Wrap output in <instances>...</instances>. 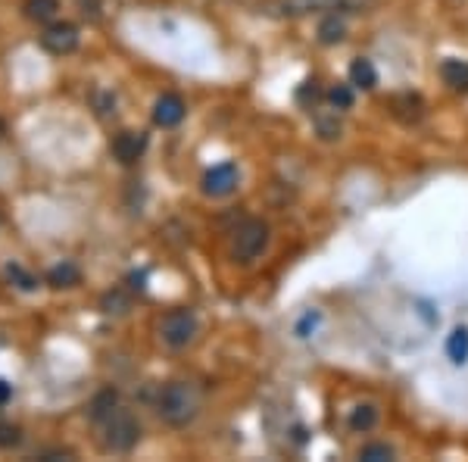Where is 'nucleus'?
I'll return each mask as SVG.
<instances>
[{
	"label": "nucleus",
	"mask_w": 468,
	"mask_h": 462,
	"mask_svg": "<svg viewBox=\"0 0 468 462\" xmlns=\"http://www.w3.org/2000/svg\"><path fill=\"white\" fill-rule=\"evenodd\" d=\"M203 397L191 382H169L156 397V416L172 428H188L200 416Z\"/></svg>",
	"instance_id": "1"
},
{
	"label": "nucleus",
	"mask_w": 468,
	"mask_h": 462,
	"mask_svg": "<svg viewBox=\"0 0 468 462\" xmlns=\"http://www.w3.org/2000/svg\"><path fill=\"white\" fill-rule=\"evenodd\" d=\"M141 440V422L128 410H119L100 422V447L106 453H132Z\"/></svg>",
	"instance_id": "2"
},
{
	"label": "nucleus",
	"mask_w": 468,
	"mask_h": 462,
	"mask_svg": "<svg viewBox=\"0 0 468 462\" xmlns=\"http://www.w3.org/2000/svg\"><path fill=\"white\" fill-rule=\"evenodd\" d=\"M269 244H272V228H269V222L243 219L241 226L234 228V237H232L234 263H243V266L256 263L269 250Z\"/></svg>",
	"instance_id": "3"
},
{
	"label": "nucleus",
	"mask_w": 468,
	"mask_h": 462,
	"mask_svg": "<svg viewBox=\"0 0 468 462\" xmlns=\"http://www.w3.org/2000/svg\"><path fill=\"white\" fill-rule=\"evenodd\" d=\"M160 331V341L169 346V350H188L197 335H200V319H197L194 310L181 307V310H169L166 316L156 325Z\"/></svg>",
	"instance_id": "4"
},
{
	"label": "nucleus",
	"mask_w": 468,
	"mask_h": 462,
	"mask_svg": "<svg viewBox=\"0 0 468 462\" xmlns=\"http://www.w3.org/2000/svg\"><path fill=\"white\" fill-rule=\"evenodd\" d=\"M81 44V35H78V25L72 23H50L44 25V32H41V47H44L50 57H69V53H76Z\"/></svg>",
	"instance_id": "5"
},
{
	"label": "nucleus",
	"mask_w": 468,
	"mask_h": 462,
	"mask_svg": "<svg viewBox=\"0 0 468 462\" xmlns=\"http://www.w3.org/2000/svg\"><path fill=\"white\" fill-rule=\"evenodd\" d=\"M237 181H241V172H237L234 162H219V166L206 169V175H203V194L228 197V194H234Z\"/></svg>",
	"instance_id": "6"
},
{
	"label": "nucleus",
	"mask_w": 468,
	"mask_h": 462,
	"mask_svg": "<svg viewBox=\"0 0 468 462\" xmlns=\"http://www.w3.org/2000/svg\"><path fill=\"white\" fill-rule=\"evenodd\" d=\"M153 125H160V128H175V125H181L185 122V116H188V104L185 100L179 97V94H160L156 97V104H153Z\"/></svg>",
	"instance_id": "7"
},
{
	"label": "nucleus",
	"mask_w": 468,
	"mask_h": 462,
	"mask_svg": "<svg viewBox=\"0 0 468 462\" xmlns=\"http://www.w3.org/2000/svg\"><path fill=\"white\" fill-rule=\"evenodd\" d=\"M110 151L122 166H132V162H138L147 151V134L144 132H119L116 138L110 141Z\"/></svg>",
	"instance_id": "8"
},
{
	"label": "nucleus",
	"mask_w": 468,
	"mask_h": 462,
	"mask_svg": "<svg viewBox=\"0 0 468 462\" xmlns=\"http://www.w3.org/2000/svg\"><path fill=\"white\" fill-rule=\"evenodd\" d=\"M278 13L281 16H309V13H322V10H331V6H337V0H278Z\"/></svg>",
	"instance_id": "9"
},
{
	"label": "nucleus",
	"mask_w": 468,
	"mask_h": 462,
	"mask_svg": "<svg viewBox=\"0 0 468 462\" xmlns=\"http://www.w3.org/2000/svg\"><path fill=\"white\" fill-rule=\"evenodd\" d=\"M60 10H63V6H60V0H25V4H23L25 19H32V23H38V25L57 23Z\"/></svg>",
	"instance_id": "10"
},
{
	"label": "nucleus",
	"mask_w": 468,
	"mask_h": 462,
	"mask_svg": "<svg viewBox=\"0 0 468 462\" xmlns=\"http://www.w3.org/2000/svg\"><path fill=\"white\" fill-rule=\"evenodd\" d=\"M44 282L50 284V288H76V284H81V269L72 260H63L47 269Z\"/></svg>",
	"instance_id": "11"
},
{
	"label": "nucleus",
	"mask_w": 468,
	"mask_h": 462,
	"mask_svg": "<svg viewBox=\"0 0 468 462\" xmlns=\"http://www.w3.org/2000/svg\"><path fill=\"white\" fill-rule=\"evenodd\" d=\"M116 410H119V393L113 391V387H106V391L94 393V400L87 403V419L100 425L106 416H113Z\"/></svg>",
	"instance_id": "12"
},
{
	"label": "nucleus",
	"mask_w": 468,
	"mask_h": 462,
	"mask_svg": "<svg viewBox=\"0 0 468 462\" xmlns=\"http://www.w3.org/2000/svg\"><path fill=\"white\" fill-rule=\"evenodd\" d=\"M344 38H347V23H344V16L328 13V16L318 23V41L331 47V44H341Z\"/></svg>",
	"instance_id": "13"
},
{
	"label": "nucleus",
	"mask_w": 468,
	"mask_h": 462,
	"mask_svg": "<svg viewBox=\"0 0 468 462\" xmlns=\"http://www.w3.org/2000/svg\"><path fill=\"white\" fill-rule=\"evenodd\" d=\"M440 76L453 91H468V63L465 60H444L440 66Z\"/></svg>",
	"instance_id": "14"
},
{
	"label": "nucleus",
	"mask_w": 468,
	"mask_h": 462,
	"mask_svg": "<svg viewBox=\"0 0 468 462\" xmlns=\"http://www.w3.org/2000/svg\"><path fill=\"white\" fill-rule=\"evenodd\" d=\"M6 282H10L16 291H23V294H32V291L41 288V278L25 266H19V263H10V266H6Z\"/></svg>",
	"instance_id": "15"
},
{
	"label": "nucleus",
	"mask_w": 468,
	"mask_h": 462,
	"mask_svg": "<svg viewBox=\"0 0 468 462\" xmlns=\"http://www.w3.org/2000/svg\"><path fill=\"white\" fill-rule=\"evenodd\" d=\"M378 419H381V412H378V406H372V403H359L356 410L350 412V431H356V434L372 431V428L378 425Z\"/></svg>",
	"instance_id": "16"
},
{
	"label": "nucleus",
	"mask_w": 468,
	"mask_h": 462,
	"mask_svg": "<svg viewBox=\"0 0 468 462\" xmlns=\"http://www.w3.org/2000/svg\"><path fill=\"white\" fill-rule=\"evenodd\" d=\"M350 85L353 88H362V91H372L378 85V72L369 60H353L350 66Z\"/></svg>",
	"instance_id": "17"
},
{
	"label": "nucleus",
	"mask_w": 468,
	"mask_h": 462,
	"mask_svg": "<svg viewBox=\"0 0 468 462\" xmlns=\"http://www.w3.org/2000/svg\"><path fill=\"white\" fill-rule=\"evenodd\" d=\"M446 359H450L453 365L468 363V328H456L446 337Z\"/></svg>",
	"instance_id": "18"
},
{
	"label": "nucleus",
	"mask_w": 468,
	"mask_h": 462,
	"mask_svg": "<svg viewBox=\"0 0 468 462\" xmlns=\"http://www.w3.org/2000/svg\"><path fill=\"white\" fill-rule=\"evenodd\" d=\"M316 128H318V134H322L325 141L341 138V119H337V110L331 116H316Z\"/></svg>",
	"instance_id": "19"
},
{
	"label": "nucleus",
	"mask_w": 468,
	"mask_h": 462,
	"mask_svg": "<svg viewBox=\"0 0 468 462\" xmlns=\"http://www.w3.org/2000/svg\"><path fill=\"white\" fill-rule=\"evenodd\" d=\"M23 444V428L13 422H0V450H13Z\"/></svg>",
	"instance_id": "20"
},
{
	"label": "nucleus",
	"mask_w": 468,
	"mask_h": 462,
	"mask_svg": "<svg viewBox=\"0 0 468 462\" xmlns=\"http://www.w3.org/2000/svg\"><path fill=\"white\" fill-rule=\"evenodd\" d=\"M328 100L335 110H350L353 106V88L350 85H335L328 91Z\"/></svg>",
	"instance_id": "21"
},
{
	"label": "nucleus",
	"mask_w": 468,
	"mask_h": 462,
	"mask_svg": "<svg viewBox=\"0 0 468 462\" xmlns=\"http://www.w3.org/2000/svg\"><path fill=\"white\" fill-rule=\"evenodd\" d=\"M359 459H365V462L393 459V447H388V444H365L362 450H359Z\"/></svg>",
	"instance_id": "22"
},
{
	"label": "nucleus",
	"mask_w": 468,
	"mask_h": 462,
	"mask_svg": "<svg viewBox=\"0 0 468 462\" xmlns=\"http://www.w3.org/2000/svg\"><path fill=\"white\" fill-rule=\"evenodd\" d=\"M316 322H318V316H316V312H307V316H303V322L297 325V335H300V337H307V331H309V328H316Z\"/></svg>",
	"instance_id": "23"
},
{
	"label": "nucleus",
	"mask_w": 468,
	"mask_h": 462,
	"mask_svg": "<svg viewBox=\"0 0 468 462\" xmlns=\"http://www.w3.org/2000/svg\"><path fill=\"white\" fill-rule=\"evenodd\" d=\"M10 397H13V384H6L4 378H0V403H6Z\"/></svg>",
	"instance_id": "24"
},
{
	"label": "nucleus",
	"mask_w": 468,
	"mask_h": 462,
	"mask_svg": "<svg viewBox=\"0 0 468 462\" xmlns=\"http://www.w3.org/2000/svg\"><path fill=\"white\" fill-rule=\"evenodd\" d=\"M0 226H4V216H0Z\"/></svg>",
	"instance_id": "25"
}]
</instances>
